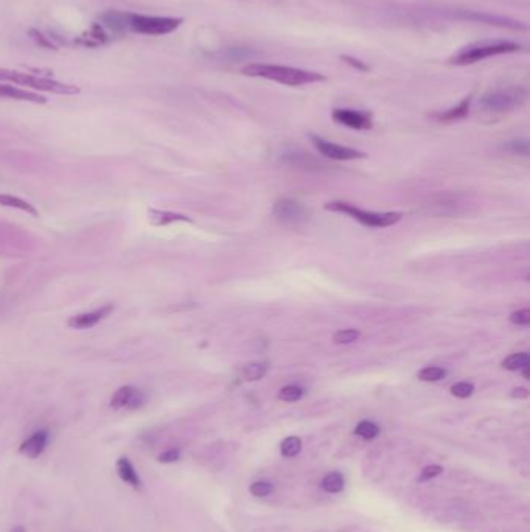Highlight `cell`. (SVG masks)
I'll use <instances>...</instances> for the list:
<instances>
[{
    "instance_id": "obj_1",
    "label": "cell",
    "mask_w": 530,
    "mask_h": 532,
    "mask_svg": "<svg viewBox=\"0 0 530 532\" xmlns=\"http://www.w3.org/2000/svg\"><path fill=\"white\" fill-rule=\"evenodd\" d=\"M241 72L246 77L271 80L275 83L286 85V86H304L313 83H322L327 77L313 71H304V69L280 66V64H264V62H250L244 66Z\"/></svg>"
},
{
    "instance_id": "obj_2",
    "label": "cell",
    "mask_w": 530,
    "mask_h": 532,
    "mask_svg": "<svg viewBox=\"0 0 530 532\" xmlns=\"http://www.w3.org/2000/svg\"><path fill=\"white\" fill-rule=\"evenodd\" d=\"M0 81H8V83H15L19 86L36 89V91L58 94V95L80 94V87L73 85L61 83V81L52 80V78L36 77V75H31V73L11 71V69H0Z\"/></svg>"
},
{
    "instance_id": "obj_3",
    "label": "cell",
    "mask_w": 530,
    "mask_h": 532,
    "mask_svg": "<svg viewBox=\"0 0 530 532\" xmlns=\"http://www.w3.org/2000/svg\"><path fill=\"white\" fill-rule=\"evenodd\" d=\"M521 48L520 44L513 41H495V42H481L475 46L465 47L451 58V62L456 66H468L476 64L479 61H484L491 56H500L507 53H515Z\"/></svg>"
},
{
    "instance_id": "obj_4",
    "label": "cell",
    "mask_w": 530,
    "mask_h": 532,
    "mask_svg": "<svg viewBox=\"0 0 530 532\" xmlns=\"http://www.w3.org/2000/svg\"><path fill=\"white\" fill-rule=\"evenodd\" d=\"M182 19L179 17H163V16H143L134 15V12H126L125 28L132 33L147 35V36H163L173 33L182 25Z\"/></svg>"
},
{
    "instance_id": "obj_5",
    "label": "cell",
    "mask_w": 530,
    "mask_h": 532,
    "mask_svg": "<svg viewBox=\"0 0 530 532\" xmlns=\"http://www.w3.org/2000/svg\"><path fill=\"white\" fill-rule=\"evenodd\" d=\"M327 211L331 212H339V213H345L349 215L350 218L356 220L365 227H389L399 223L401 220L403 215L399 212H386V213H378V212H367L363 211L353 204H349V202H342V201H331L325 204Z\"/></svg>"
},
{
    "instance_id": "obj_6",
    "label": "cell",
    "mask_w": 530,
    "mask_h": 532,
    "mask_svg": "<svg viewBox=\"0 0 530 532\" xmlns=\"http://www.w3.org/2000/svg\"><path fill=\"white\" fill-rule=\"evenodd\" d=\"M526 101V91L522 87L497 89L488 92L481 100V106L490 112H506L521 106Z\"/></svg>"
},
{
    "instance_id": "obj_7",
    "label": "cell",
    "mask_w": 530,
    "mask_h": 532,
    "mask_svg": "<svg viewBox=\"0 0 530 532\" xmlns=\"http://www.w3.org/2000/svg\"><path fill=\"white\" fill-rule=\"evenodd\" d=\"M311 142L322 156H325L328 159H333V161H355V159L365 157V154L361 153V151L328 142L319 136H311Z\"/></svg>"
},
{
    "instance_id": "obj_8",
    "label": "cell",
    "mask_w": 530,
    "mask_h": 532,
    "mask_svg": "<svg viewBox=\"0 0 530 532\" xmlns=\"http://www.w3.org/2000/svg\"><path fill=\"white\" fill-rule=\"evenodd\" d=\"M147 403V396L142 389L136 386H122L118 388L111 398V408L113 409H129L134 411L142 408Z\"/></svg>"
},
{
    "instance_id": "obj_9",
    "label": "cell",
    "mask_w": 530,
    "mask_h": 532,
    "mask_svg": "<svg viewBox=\"0 0 530 532\" xmlns=\"http://www.w3.org/2000/svg\"><path fill=\"white\" fill-rule=\"evenodd\" d=\"M274 217L283 224L298 226L305 223L308 218L307 209L293 200H280L274 206Z\"/></svg>"
},
{
    "instance_id": "obj_10",
    "label": "cell",
    "mask_w": 530,
    "mask_h": 532,
    "mask_svg": "<svg viewBox=\"0 0 530 532\" xmlns=\"http://www.w3.org/2000/svg\"><path fill=\"white\" fill-rule=\"evenodd\" d=\"M456 16L460 19H465V21H473V22H481V24H487V25H495V27H502V28H512V30H526V25L522 22L515 21V19L510 17H504V16H497V15H490V12H481V11H466V10H457Z\"/></svg>"
},
{
    "instance_id": "obj_11",
    "label": "cell",
    "mask_w": 530,
    "mask_h": 532,
    "mask_svg": "<svg viewBox=\"0 0 530 532\" xmlns=\"http://www.w3.org/2000/svg\"><path fill=\"white\" fill-rule=\"evenodd\" d=\"M334 122L347 126V128L365 131L374 126L372 116L365 111H355V109H334L333 111Z\"/></svg>"
},
{
    "instance_id": "obj_12",
    "label": "cell",
    "mask_w": 530,
    "mask_h": 532,
    "mask_svg": "<svg viewBox=\"0 0 530 532\" xmlns=\"http://www.w3.org/2000/svg\"><path fill=\"white\" fill-rule=\"evenodd\" d=\"M112 312H113V305H112V303H107V305H103V307H100L97 310H92V312L72 316V318L68 319L67 324H68V327H72V328H78V330H86V328L95 327L100 321L106 319L107 316H109Z\"/></svg>"
},
{
    "instance_id": "obj_13",
    "label": "cell",
    "mask_w": 530,
    "mask_h": 532,
    "mask_svg": "<svg viewBox=\"0 0 530 532\" xmlns=\"http://www.w3.org/2000/svg\"><path fill=\"white\" fill-rule=\"evenodd\" d=\"M48 443V432L47 429H39L30 436L28 439H25L21 445V453L27 456L30 459H36L44 453V450L47 448Z\"/></svg>"
},
{
    "instance_id": "obj_14",
    "label": "cell",
    "mask_w": 530,
    "mask_h": 532,
    "mask_svg": "<svg viewBox=\"0 0 530 532\" xmlns=\"http://www.w3.org/2000/svg\"><path fill=\"white\" fill-rule=\"evenodd\" d=\"M0 98H11L21 101H31V103H47V98L36 92L25 91L10 85H0Z\"/></svg>"
},
{
    "instance_id": "obj_15",
    "label": "cell",
    "mask_w": 530,
    "mask_h": 532,
    "mask_svg": "<svg viewBox=\"0 0 530 532\" xmlns=\"http://www.w3.org/2000/svg\"><path fill=\"white\" fill-rule=\"evenodd\" d=\"M117 473L125 484L131 486L132 489L136 490L142 489V479L138 477L136 467L132 466V462L128 458H120L117 461Z\"/></svg>"
},
{
    "instance_id": "obj_16",
    "label": "cell",
    "mask_w": 530,
    "mask_h": 532,
    "mask_svg": "<svg viewBox=\"0 0 530 532\" xmlns=\"http://www.w3.org/2000/svg\"><path fill=\"white\" fill-rule=\"evenodd\" d=\"M470 105H471V97L465 98L462 103H459L457 106L451 107V109L437 114V116H435V118H437L439 122H444V123H450V122H456V120H462V118H465L466 116H468Z\"/></svg>"
},
{
    "instance_id": "obj_17",
    "label": "cell",
    "mask_w": 530,
    "mask_h": 532,
    "mask_svg": "<svg viewBox=\"0 0 530 532\" xmlns=\"http://www.w3.org/2000/svg\"><path fill=\"white\" fill-rule=\"evenodd\" d=\"M0 206L19 209V211L27 212L30 215H33V217H39V212L36 211V207L33 204H30L28 201H25L22 198H17V196H12V195L0 193Z\"/></svg>"
},
{
    "instance_id": "obj_18",
    "label": "cell",
    "mask_w": 530,
    "mask_h": 532,
    "mask_svg": "<svg viewBox=\"0 0 530 532\" xmlns=\"http://www.w3.org/2000/svg\"><path fill=\"white\" fill-rule=\"evenodd\" d=\"M268 371H269L268 363L255 361V363L246 364L241 369V372H239V375H241V378L246 380V382H257V380H260L266 375Z\"/></svg>"
},
{
    "instance_id": "obj_19",
    "label": "cell",
    "mask_w": 530,
    "mask_h": 532,
    "mask_svg": "<svg viewBox=\"0 0 530 532\" xmlns=\"http://www.w3.org/2000/svg\"><path fill=\"white\" fill-rule=\"evenodd\" d=\"M149 221L156 226H167L170 223H174V221H192V220L184 217V215L173 213V212L151 211L149 212Z\"/></svg>"
},
{
    "instance_id": "obj_20",
    "label": "cell",
    "mask_w": 530,
    "mask_h": 532,
    "mask_svg": "<svg viewBox=\"0 0 530 532\" xmlns=\"http://www.w3.org/2000/svg\"><path fill=\"white\" fill-rule=\"evenodd\" d=\"M345 487V479L342 477V473L339 472H331L328 473L322 479V489L328 493H339L342 492Z\"/></svg>"
},
{
    "instance_id": "obj_21",
    "label": "cell",
    "mask_w": 530,
    "mask_h": 532,
    "mask_svg": "<svg viewBox=\"0 0 530 532\" xmlns=\"http://www.w3.org/2000/svg\"><path fill=\"white\" fill-rule=\"evenodd\" d=\"M502 367L507 371H522L529 367V355L526 352L513 353L502 361Z\"/></svg>"
},
{
    "instance_id": "obj_22",
    "label": "cell",
    "mask_w": 530,
    "mask_h": 532,
    "mask_svg": "<svg viewBox=\"0 0 530 532\" xmlns=\"http://www.w3.org/2000/svg\"><path fill=\"white\" fill-rule=\"evenodd\" d=\"M380 427L376 425V423L370 422V420H363L358 423V427L355 428V434L359 436V438H363L365 441H372L375 439L378 434H380Z\"/></svg>"
},
{
    "instance_id": "obj_23",
    "label": "cell",
    "mask_w": 530,
    "mask_h": 532,
    "mask_svg": "<svg viewBox=\"0 0 530 532\" xmlns=\"http://www.w3.org/2000/svg\"><path fill=\"white\" fill-rule=\"evenodd\" d=\"M419 380H421V382H440L441 378L446 377V371L444 369V367H439V366H428L425 367V369H421L419 373H417Z\"/></svg>"
},
{
    "instance_id": "obj_24",
    "label": "cell",
    "mask_w": 530,
    "mask_h": 532,
    "mask_svg": "<svg viewBox=\"0 0 530 532\" xmlns=\"http://www.w3.org/2000/svg\"><path fill=\"white\" fill-rule=\"evenodd\" d=\"M280 450L285 458H294V456H298L300 453L302 441L300 438H298V436H289V438H286L282 442Z\"/></svg>"
},
{
    "instance_id": "obj_25",
    "label": "cell",
    "mask_w": 530,
    "mask_h": 532,
    "mask_svg": "<svg viewBox=\"0 0 530 532\" xmlns=\"http://www.w3.org/2000/svg\"><path fill=\"white\" fill-rule=\"evenodd\" d=\"M277 397H279V400H283V402H298L300 400L302 397H304V389L300 388V386H294V384H288L285 386V388H282L279 391V394H277Z\"/></svg>"
},
{
    "instance_id": "obj_26",
    "label": "cell",
    "mask_w": 530,
    "mask_h": 532,
    "mask_svg": "<svg viewBox=\"0 0 530 532\" xmlns=\"http://www.w3.org/2000/svg\"><path fill=\"white\" fill-rule=\"evenodd\" d=\"M359 338V332L355 328H345V330H339L334 333L333 341L336 344H351Z\"/></svg>"
},
{
    "instance_id": "obj_27",
    "label": "cell",
    "mask_w": 530,
    "mask_h": 532,
    "mask_svg": "<svg viewBox=\"0 0 530 532\" xmlns=\"http://www.w3.org/2000/svg\"><path fill=\"white\" fill-rule=\"evenodd\" d=\"M451 394L457 398H468L475 392V384L468 382H460L451 386Z\"/></svg>"
},
{
    "instance_id": "obj_28",
    "label": "cell",
    "mask_w": 530,
    "mask_h": 532,
    "mask_svg": "<svg viewBox=\"0 0 530 532\" xmlns=\"http://www.w3.org/2000/svg\"><path fill=\"white\" fill-rule=\"evenodd\" d=\"M249 492H250L254 497L263 498V497H268L269 493H273V492H274V486L271 484V483H268V481H257V483L250 484Z\"/></svg>"
},
{
    "instance_id": "obj_29",
    "label": "cell",
    "mask_w": 530,
    "mask_h": 532,
    "mask_svg": "<svg viewBox=\"0 0 530 532\" xmlns=\"http://www.w3.org/2000/svg\"><path fill=\"white\" fill-rule=\"evenodd\" d=\"M504 148L513 154H522V156L529 154V142L526 141V139H516V141H510L509 143L504 145Z\"/></svg>"
},
{
    "instance_id": "obj_30",
    "label": "cell",
    "mask_w": 530,
    "mask_h": 532,
    "mask_svg": "<svg viewBox=\"0 0 530 532\" xmlns=\"http://www.w3.org/2000/svg\"><path fill=\"white\" fill-rule=\"evenodd\" d=\"M510 321L516 326H529L530 324V310H518V312H513L510 314Z\"/></svg>"
},
{
    "instance_id": "obj_31",
    "label": "cell",
    "mask_w": 530,
    "mask_h": 532,
    "mask_svg": "<svg viewBox=\"0 0 530 532\" xmlns=\"http://www.w3.org/2000/svg\"><path fill=\"white\" fill-rule=\"evenodd\" d=\"M181 459V450L179 448H170L167 452H163L159 454L157 461L162 462V464H173V462Z\"/></svg>"
},
{
    "instance_id": "obj_32",
    "label": "cell",
    "mask_w": 530,
    "mask_h": 532,
    "mask_svg": "<svg viewBox=\"0 0 530 532\" xmlns=\"http://www.w3.org/2000/svg\"><path fill=\"white\" fill-rule=\"evenodd\" d=\"M441 473H444V468H441L440 466H429V467L423 468V472H421L417 481L419 483H425V481H429L435 477H439V475H441Z\"/></svg>"
},
{
    "instance_id": "obj_33",
    "label": "cell",
    "mask_w": 530,
    "mask_h": 532,
    "mask_svg": "<svg viewBox=\"0 0 530 532\" xmlns=\"http://www.w3.org/2000/svg\"><path fill=\"white\" fill-rule=\"evenodd\" d=\"M342 60H344L345 62H349V64H351L353 67H356L358 71H363V72L369 71V67H367V66H364L361 61H359V60H355V58H351V56H342Z\"/></svg>"
},
{
    "instance_id": "obj_34",
    "label": "cell",
    "mask_w": 530,
    "mask_h": 532,
    "mask_svg": "<svg viewBox=\"0 0 530 532\" xmlns=\"http://www.w3.org/2000/svg\"><path fill=\"white\" fill-rule=\"evenodd\" d=\"M513 398H527L529 397V391L526 388H516L512 392Z\"/></svg>"
},
{
    "instance_id": "obj_35",
    "label": "cell",
    "mask_w": 530,
    "mask_h": 532,
    "mask_svg": "<svg viewBox=\"0 0 530 532\" xmlns=\"http://www.w3.org/2000/svg\"><path fill=\"white\" fill-rule=\"evenodd\" d=\"M11 532H27V531H25V528L21 526V524H17V526H15V528L11 529Z\"/></svg>"
}]
</instances>
